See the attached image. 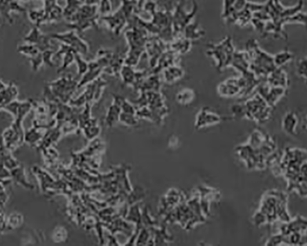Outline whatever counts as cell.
Wrapping results in <instances>:
<instances>
[{"label":"cell","mask_w":307,"mask_h":246,"mask_svg":"<svg viewBox=\"0 0 307 246\" xmlns=\"http://www.w3.org/2000/svg\"><path fill=\"white\" fill-rule=\"evenodd\" d=\"M306 158L304 150L289 148L284 151L275 168L277 173L288 181L289 190L296 191L303 196H306L307 192Z\"/></svg>","instance_id":"1"},{"label":"cell","mask_w":307,"mask_h":246,"mask_svg":"<svg viewBox=\"0 0 307 246\" xmlns=\"http://www.w3.org/2000/svg\"><path fill=\"white\" fill-rule=\"evenodd\" d=\"M238 148V153L249 169L266 168L271 163L270 158L275 150V144L267 134L256 130L251 134L250 141Z\"/></svg>","instance_id":"2"},{"label":"cell","mask_w":307,"mask_h":246,"mask_svg":"<svg viewBox=\"0 0 307 246\" xmlns=\"http://www.w3.org/2000/svg\"><path fill=\"white\" fill-rule=\"evenodd\" d=\"M288 196L281 191L266 193L262 200L260 208L254 217L257 225L271 223L276 221L288 222L290 218L287 211Z\"/></svg>","instance_id":"3"},{"label":"cell","mask_w":307,"mask_h":246,"mask_svg":"<svg viewBox=\"0 0 307 246\" xmlns=\"http://www.w3.org/2000/svg\"><path fill=\"white\" fill-rule=\"evenodd\" d=\"M272 108L258 93L249 98L243 104L232 106V111L236 117L245 118L258 123H264L271 117Z\"/></svg>","instance_id":"4"},{"label":"cell","mask_w":307,"mask_h":246,"mask_svg":"<svg viewBox=\"0 0 307 246\" xmlns=\"http://www.w3.org/2000/svg\"><path fill=\"white\" fill-rule=\"evenodd\" d=\"M246 51L250 62L251 71L258 78H266L276 68L273 56L263 51L256 39H250L247 43Z\"/></svg>","instance_id":"5"},{"label":"cell","mask_w":307,"mask_h":246,"mask_svg":"<svg viewBox=\"0 0 307 246\" xmlns=\"http://www.w3.org/2000/svg\"><path fill=\"white\" fill-rule=\"evenodd\" d=\"M236 51L231 37L226 36L218 43L208 44L206 54L213 59L218 70L223 71L231 66Z\"/></svg>","instance_id":"6"},{"label":"cell","mask_w":307,"mask_h":246,"mask_svg":"<svg viewBox=\"0 0 307 246\" xmlns=\"http://www.w3.org/2000/svg\"><path fill=\"white\" fill-rule=\"evenodd\" d=\"M244 88V79L241 76L231 77L218 84L217 86V93L221 98H240Z\"/></svg>","instance_id":"7"},{"label":"cell","mask_w":307,"mask_h":246,"mask_svg":"<svg viewBox=\"0 0 307 246\" xmlns=\"http://www.w3.org/2000/svg\"><path fill=\"white\" fill-rule=\"evenodd\" d=\"M257 93L264 99L272 108L286 95L288 89L269 86L268 83L259 84L256 89Z\"/></svg>","instance_id":"8"},{"label":"cell","mask_w":307,"mask_h":246,"mask_svg":"<svg viewBox=\"0 0 307 246\" xmlns=\"http://www.w3.org/2000/svg\"><path fill=\"white\" fill-rule=\"evenodd\" d=\"M49 36L51 39H56L62 43L71 47L77 53L86 54L88 51V46L86 42L79 38L74 31L64 34H51Z\"/></svg>","instance_id":"9"},{"label":"cell","mask_w":307,"mask_h":246,"mask_svg":"<svg viewBox=\"0 0 307 246\" xmlns=\"http://www.w3.org/2000/svg\"><path fill=\"white\" fill-rule=\"evenodd\" d=\"M198 9L197 2H194V8L190 12H187L184 9L183 4L180 3L176 7L174 16L172 17L174 29L175 32H183L186 26L192 22L195 15Z\"/></svg>","instance_id":"10"},{"label":"cell","mask_w":307,"mask_h":246,"mask_svg":"<svg viewBox=\"0 0 307 246\" xmlns=\"http://www.w3.org/2000/svg\"><path fill=\"white\" fill-rule=\"evenodd\" d=\"M51 37L41 33L38 27H34L29 34L25 37L24 40L26 43L34 44L39 49L40 52H43L51 49Z\"/></svg>","instance_id":"11"},{"label":"cell","mask_w":307,"mask_h":246,"mask_svg":"<svg viewBox=\"0 0 307 246\" xmlns=\"http://www.w3.org/2000/svg\"><path fill=\"white\" fill-rule=\"evenodd\" d=\"M222 117L208 107H204L196 116V126L197 129L205 128L220 123Z\"/></svg>","instance_id":"12"},{"label":"cell","mask_w":307,"mask_h":246,"mask_svg":"<svg viewBox=\"0 0 307 246\" xmlns=\"http://www.w3.org/2000/svg\"><path fill=\"white\" fill-rule=\"evenodd\" d=\"M266 82L271 86L288 89L291 81L283 67H276L267 76Z\"/></svg>","instance_id":"13"},{"label":"cell","mask_w":307,"mask_h":246,"mask_svg":"<svg viewBox=\"0 0 307 246\" xmlns=\"http://www.w3.org/2000/svg\"><path fill=\"white\" fill-rule=\"evenodd\" d=\"M230 67L239 72L241 75L250 71V62L246 51H236Z\"/></svg>","instance_id":"14"},{"label":"cell","mask_w":307,"mask_h":246,"mask_svg":"<svg viewBox=\"0 0 307 246\" xmlns=\"http://www.w3.org/2000/svg\"><path fill=\"white\" fill-rule=\"evenodd\" d=\"M184 37L191 41L198 40L205 35V32L197 22H191L183 29Z\"/></svg>","instance_id":"15"},{"label":"cell","mask_w":307,"mask_h":246,"mask_svg":"<svg viewBox=\"0 0 307 246\" xmlns=\"http://www.w3.org/2000/svg\"><path fill=\"white\" fill-rule=\"evenodd\" d=\"M184 71L183 68L178 66L169 67L165 71V79L168 83H174L183 78Z\"/></svg>","instance_id":"16"},{"label":"cell","mask_w":307,"mask_h":246,"mask_svg":"<svg viewBox=\"0 0 307 246\" xmlns=\"http://www.w3.org/2000/svg\"><path fill=\"white\" fill-rule=\"evenodd\" d=\"M299 118L295 113L289 112L284 116L283 126L284 130L289 134H295L297 126L298 125Z\"/></svg>","instance_id":"17"},{"label":"cell","mask_w":307,"mask_h":246,"mask_svg":"<svg viewBox=\"0 0 307 246\" xmlns=\"http://www.w3.org/2000/svg\"><path fill=\"white\" fill-rule=\"evenodd\" d=\"M196 93L193 89L191 88H184L178 91L176 94V101L181 105H188L195 100Z\"/></svg>","instance_id":"18"},{"label":"cell","mask_w":307,"mask_h":246,"mask_svg":"<svg viewBox=\"0 0 307 246\" xmlns=\"http://www.w3.org/2000/svg\"><path fill=\"white\" fill-rule=\"evenodd\" d=\"M192 42L189 39L184 38V36L181 37L172 44V48L174 53L181 54H186L191 50Z\"/></svg>","instance_id":"19"},{"label":"cell","mask_w":307,"mask_h":246,"mask_svg":"<svg viewBox=\"0 0 307 246\" xmlns=\"http://www.w3.org/2000/svg\"><path fill=\"white\" fill-rule=\"evenodd\" d=\"M273 58L276 67H282L293 60L294 55L288 49H285L273 56Z\"/></svg>","instance_id":"20"},{"label":"cell","mask_w":307,"mask_h":246,"mask_svg":"<svg viewBox=\"0 0 307 246\" xmlns=\"http://www.w3.org/2000/svg\"><path fill=\"white\" fill-rule=\"evenodd\" d=\"M17 51H18L19 53L29 57V58L35 56L37 54L41 53L38 47L36 45L28 43L18 46V48H17Z\"/></svg>","instance_id":"21"},{"label":"cell","mask_w":307,"mask_h":246,"mask_svg":"<svg viewBox=\"0 0 307 246\" xmlns=\"http://www.w3.org/2000/svg\"><path fill=\"white\" fill-rule=\"evenodd\" d=\"M29 19L31 22L36 25V27H39L42 24L45 22V17H46V12L45 10H33L29 12Z\"/></svg>","instance_id":"22"},{"label":"cell","mask_w":307,"mask_h":246,"mask_svg":"<svg viewBox=\"0 0 307 246\" xmlns=\"http://www.w3.org/2000/svg\"><path fill=\"white\" fill-rule=\"evenodd\" d=\"M75 53H77L75 51L70 50L63 54V63H62L61 68L57 71V73H61L73 63L74 60H75Z\"/></svg>","instance_id":"23"},{"label":"cell","mask_w":307,"mask_h":246,"mask_svg":"<svg viewBox=\"0 0 307 246\" xmlns=\"http://www.w3.org/2000/svg\"><path fill=\"white\" fill-rule=\"evenodd\" d=\"M297 74L300 78L307 79V58H303L299 60L296 65Z\"/></svg>","instance_id":"24"},{"label":"cell","mask_w":307,"mask_h":246,"mask_svg":"<svg viewBox=\"0 0 307 246\" xmlns=\"http://www.w3.org/2000/svg\"><path fill=\"white\" fill-rule=\"evenodd\" d=\"M75 60L77 67H78V74H79V75L86 73L89 70V64L86 63V62L84 61L77 53H75Z\"/></svg>","instance_id":"25"},{"label":"cell","mask_w":307,"mask_h":246,"mask_svg":"<svg viewBox=\"0 0 307 246\" xmlns=\"http://www.w3.org/2000/svg\"><path fill=\"white\" fill-rule=\"evenodd\" d=\"M30 62H31L32 69L34 71H37L38 70L40 67H41L43 64V60H42V53H39L35 56L32 57V58H29Z\"/></svg>","instance_id":"26"},{"label":"cell","mask_w":307,"mask_h":246,"mask_svg":"<svg viewBox=\"0 0 307 246\" xmlns=\"http://www.w3.org/2000/svg\"><path fill=\"white\" fill-rule=\"evenodd\" d=\"M42 56L43 64L51 67L55 66V64L52 61V58L54 56V51H52L51 49H47V50L42 52Z\"/></svg>","instance_id":"27"},{"label":"cell","mask_w":307,"mask_h":246,"mask_svg":"<svg viewBox=\"0 0 307 246\" xmlns=\"http://www.w3.org/2000/svg\"><path fill=\"white\" fill-rule=\"evenodd\" d=\"M101 10L103 13H107L110 11L111 4L109 0H102Z\"/></svg>","instance_id":"28"},{"label":"cell","mask_w":307,"mask_h":246,"mask_svg":"<svg viewBox=\"0 0 307 246\" xmlns=\"http://www.w3.org/2000/svg\"><path fill=\"white\" fill-rule=\"evenodd\" d=\"M7 86L3 82L0 80V92L4 90L6 88Z\"/></svg>","instance_id":"29"}]
</instances>
